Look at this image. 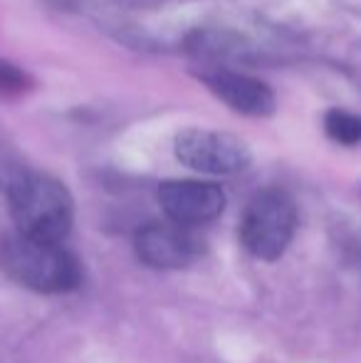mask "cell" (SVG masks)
Masks as SVG:
<instances>
[{
	"label": "cell",
	"instance_id": "6da1fadb",
	"mask_svg": "<svg viewBox=\"0 0 361 363\" xmlns=\"http://www.w3.org/2000/svg\"><path fill=\"white\" fill-rule=\"evenodd\" d=\"M5 188L20 235L45 242H62L67 238L74 220V203L57 178L20 171Z\"/></svg>",
	"mask_w": 361,
	"mask_h": 363
},
{
	"label": "cell",
	"instance_id": "7a4b0ae2",
	"mask_svg": "<svg viewBox=\"0 0 361 363\" xmlns=\"http://www.w3.org/2000/svg\"><path fill=\"white\" fill-rule=\"evenodd\" d=\"M0 267L18 284L45 294L79 287L82 269L62 242H45L28 235H13L0 245Z\"/></svg>",
	"mask_w": 361,
	"mask_h": 363
},
{
	"label": "cell",
	"instance_id": "3957f363",
	"mask_svg": "<svg viewBox=\"0 0 361 363\" xmlns=\"http://www.w3.org/2000/svg\"><path fill=\"white\" fill-rule=\"evenodd\" d=\"M297 228V206L279 188L255 193L240 220V240L248 252L260 259H277L289 247Z\"/></svg>",
	"mask_w": 361,
	"mask_h": 363
},
{
	"label": "cell",
	"instance_id": "277c9868",
	"mask_svg": "<svg viewBox=\"0 0 361 363\" xmlns=\"http://www.w3.org/2000/svg\"><path fill=\"white\" fill-rule=\"evenodd\" d=\"M174 151L183 166L211 176H233L250 163V148L243 139L231 131L201 129V126L179 131Z\"/></svg>",
	"mask_w": 361,
	"mask_h": 363
},
{
	"label": "cell",
	"instance_id": "5b68a950",
	"mask_svg": "<svg viewBox=\"0 0 361 363\" xmlns=\"http://www.w3.org/2000/svg\"><path fill=\"white\" fill-rule=\"evenodd\" d=\"M136 255L154 269H181L203 255L206 245L193 228L179 223H149L136 233Z\"/></svg>",
	"mask_w": 361,
	"mask_h": 363
},
{
	"label": "cell",
	"instance_id": "8992f818",
	"mask_svg": "<svg viewBox=\"0 0 361 363\" xmlns=\"http://www.w3.org/2000/svg\"><path fill=\"white\" fill-rule=\"evenodd\" d=\"M159 203L171 223L198 228L221 216L226 193L221 186L206 181H166L159 188Z\"/></svg>",
	"mask_w": 361,
	"mask_h": 363
},
{
	"label": "cell",
	"instance_id": "52a82bcc",
	"mask_svg": "<svg viewBox=\"0 0 361 363\" xmlns=\"http://www.w3.org/2000/svg\"><path fill=\"white\" fill-rule=\"evenodd\" d=\"M201 79L218 99L245 116H270L277 106L274 91L255 77L233 72V69H211V72H203Z\"/></svg>",
	"mask_w": 361,
	"mask_h": 363
},
{
	"label": "cell",
	"instance_id": "ba28073f",
	"mask_svg": "<svg viewBox=\"0 0 361 363\" xmlns=\"http://www.w3.org/2000/svg\"><path fill=\"white\" fill-rule=\"evenodd\" d=\"M324 131L332 141L344 146H354L361 141V114L344 109H332L324 116Z\"/></svg>",
	"mask_w": 361,
	"mask_h": 363
},
{
	"label": "cell",
	"instance_id": "9c48e42d",
	"mask_svg": "<svg viewBox=\"0 0 361 363\" xmlns=\"http://www.w3.org/2000/svg\"><path fill=\"white\" fill-rule=\"evenodd\" d=\"M30 86H33V82H30V77L23 69L0 60V91H5V94H23Z\"/></svg>",
	"mask_w": 361,
	"mask_h": 363
}]
</instances>
